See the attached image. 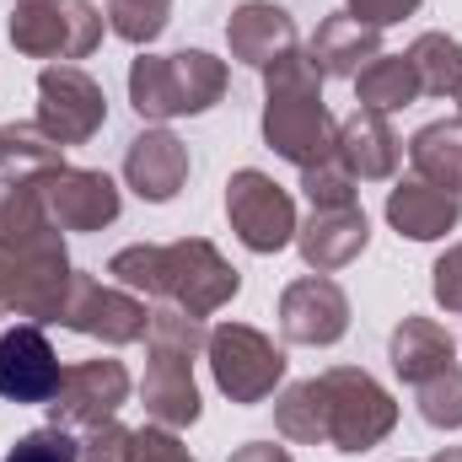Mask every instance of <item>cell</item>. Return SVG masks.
I'll use <instances>...</instances> for the list:
<instances>
[{
    "mask_svg": "<svg viewBox=\"0 0 462 462\" xmlns=\"http://www.w3.org/2000/svg\"><path fill=\"white\" fill-rule=\"evenodd\" d=\"M129 403V371L124 360H81V365H65L60 376V393L43 403L49 409V425H108L118 409Z\"/></svg>",
    "mask_w": 462,
    "mask_h": 462,
    "instance_id": "cell-12",
    "label": "cell"
},
{
    "mask_svg": "<svg viewBox=\"0 0 462 462\" xmlns=\"http://www.w3.org/2000/svg\"><path fill=\"white\" fill-rule=\"evenodd\" d=\"M205 318H189L178 307H162L151 312V328H145V345H151V365H145V382H140V403L151 414V425H167V430H183L199 420V387H194V355H205Z\"/></svg>",
    "mask_w": 462,
    "mask_h": 462,
    "instance_id": "cell-3",
    "label": "cell"
},
{
    "mask_svg": "<svg viewBox=\"0 0 462 462\" xmlns=\"http://www.w3.org/2000/svg\"><path fill=\"white\" fill-rule=\"evenodd\" d=\"M420 420L436 430H462V365H447L420 387Z\"/></svg>",
    "mask_w": 462,
    "mask_h": 462,
    "instance_id": "cell-27",
    "label": "cell"
},
{
    "mask_svg": "<svg viewBox=\"0 0 462 462\" xmlns=\"http://www.w3.org/2000/svg\"><path fill=\"white\" fill-rule=\"evenodd\" d=\"M430 291H436V301H441L447 312H462V242H452V247L436 258V269H430Z\"/></svg>",
    "mask_w": 462,
    "mask_h": 462,
    "instance_id": "cell-32",
    "label": "cell"
},
{
    "mask_svg": "<svg viewBox=\"0 0 462 462\" xmlns=\"http://www.w3.org/2000/svg\"><path fill=\"white\" fill-rule=\"evenodd\" d=\"M60 323L81 339H103V345H140L145 328H151V312L134 291L124 285H103L97 274H81L70 280V296H65V312Z\"/></svg>",
    "mask_w": 462,
    "mask_h": 462,
    "instance_id": "cell-10",
    "label": "cell"
},
{
    "mask_svg": "<svg viewBox=\"0 0 462 462\" xmlns=\"http://www.w3.org/2000/svg\"><path fill=\"white\" fill-rule=\"evenodd\" d=\"M430 462H462V447H441V452H436Z\"/></svg>",
    "mask_w": 462,
    "mask_h": 462,
    "instance_id": "cell-35",
    "label": "cell"
},
{
    "mask_svg": "<svg viewBox=\"0 0 462 462\" xmlns=\"http://www.w3.org/2000/svg\"><path fill=\"white\" fill-rule=\"evenodd\" d=\"M76 457H81V441H70V436H65V425L27 430V436L5 452V462H76Z\"/></svg>",
    "mask_w": 462,
    "mask_h": 462,
    "instance_id": "cell-29",
    "label": "cell"
},
{
    "mask_svg": "<svg viewBox=\"0 0 462 462\" xmlns=\"http://www.w3.org/2000/svg\"><path fill=\"white\" fill-rule=\"evenodd\" d=\"M129 441H134V430H124L118 420L92 425V430H87V441H81V457H76V462H129Z\"/></svg>",
    "mask_w": 462,
    "mask_h": 462,
    "instance_id": "cell-31",
    "label": "cell"
},
{
    "mask_svg": "<svg viewBox=\"0 0 462 462\" xmlns=\"http://www.w3.org/2000/svg\"><path fill=\"white\" fill-rule=\"evenodd\" d=\"M189 172H194L189 145H183L172 129H140V134L124 145V183H129L145 205L178 199V189L189 183Z\"/></svg>",
    "mask_w": 462,
    "mask_h": 462,
    "instance_id": "cell-15",
    "label": "cell"
},
{
    "mask_svg": "<svg viewBox=\"0 0 462 462\" xmlns=\"http://www.w3.org/2000/svg\"><path fill=\"white\" fill-rule=\"evenodd\" d=\"M425 0H345V11L355 22H365V27H393V22H403V16H414Z\"/></svg>",
    "mask_w": 462,
    "mask_h": 462,
    "instance_id": "cell-33",
    "label": "cell"
},
{
    "mask_svg": "<svg viewBox=\"0 0 462 462\" xmlns=\"http://www.w3.org/2000/svg\"><path fill=\"white\" fill-rule=\"evenodd\" d=\"M398 156H403V145H398L387 114L355 108L339 124V134H334V162L345 167L355 183H387L398 172Z\"/></svg>",
    "mask_w": 462,
    "mask_h": 462,
    "instance_id": "cell-16",
    "label": "cell"
},
{
    "mask_svg": "<svg viewBox=\"0 0 462 462\" xmlns=\"http://www.w3.org/2000/svg\"><path fill=\"white\" fill-rule=\"evenodd\" d=\"M318 382H323V398H328V447L334 452L360 457V452H371V447H382L393 436L398 403H393V393L371 371H360V365H328Z\"/></svg>",
    "mask_w": 462,
    "mask_h": 462,
    "instance_id": "cell-6",
    "label": "cell"
},
{
    "mask_svg": "<svg viewBox=\"0 0 462 462\" xmlns=\"http://www.w3.org/2000/svg\"><path fill=\"white\" fill-rule=\"evenodd\" d=\"M409 162H414V178L462 194V118H436V124L414 129Z\"/></svg>",
    "mask_w": 462,
    "mask_h": 462,
    "instance_id": "cell-22",
    "label": "cell"
},
{
    "mask_svg": "<svg viewBox=\"0 0 462 462\" xmlns=\"http://www.w3.org/2000/svg\"><path fill=\"white\" fill-rule=\"evenodd\" d=\"M16 5H27V0H16Z\"/></svg>",
    "mask_w": 462,
    "mask_h": 462,
    "instance_id": "cell-36",
    "label": "cell"
},
{
    "mask_svg": "<svg viewBox=\"0 0 462 462\" xmlns=\"http://www.w3.org/2000/svg\"><path fill=\"white\" fill-rule=\"evenodd\" d=\"M226 60L205 49H178V54H140L129 65V108L151 124L167 118H194L210 114L226 97Z\"/></svg>",
    "mask_w": 462,
    "mask_h": 462,
    "instance_id": "cell-4",
    "label": "cell"
},
{
    "mask_svg": "<svg viewBox=\"0 0 462 462\" xmlns=\"http://www.w3.org/2000/svg\"><path fill=\"white\" fill-rule=\"evenodd\" d=\"M231 462H296L285 447H274V441H247V447H236Z\"/></svg>",
    "mask_w": 462,
    "mask_h": 462,
    "instance_id": "cell-34",
    "label": "cell"
},
{
    "mask_svg": "<svg viewBox=\"0 0 462 462\" xmlns=\"http://www.w3.org/2000/svg\"><path fill=\"white\" fill-rule=\"evenodd\" d=\"M387 360L409 387H425L430 376H441L447 365H457V339L436 323V318H403L387 339Z\"/></svg>",
    "mask_w": 462,
    "mask_h": 462,
    "instance_id": "cell-21",
    "label": "cell"
},
{
    "mask_svg": "<svg viewBox=\"0 0 462 462\" xmlns=\"http://www.w3.org/2000/svg\"><path fill=\"white\" fill-rule=\"evenodd\" d=\"M60 355L38 323H16L0 334V398L5 403H49L60 393Z\"/></svg>",
    "mask_w": 462,
    "mask_h": 462,
    "instance_id": "cell-14",
    "label": "cell"
},
{
    "mask_svg": "<svg viewBox=\"0 0 462 462\" xmlns=\"http://www.w3.org/2000/svg\"><path fill=\"white\" fill-rule=\"evenodd\" d=\"M205 360L216 387L231 403H263L280 382H285V349L269 334H258L253 323H221L205 339Z\"/></svg>",
    "mask_w": 462,
    "mask_h": 462,
    "instance_id": "cell-7",
    "label": "cell"
},
{
    "mask_svg": "<svg viewBox=\"0 0 462 462\" xmlns=\"http://www.w3.org/2000/svg\"><path fill=\"white\" fill-rule=\"evenodd\" d=\"M103 27H108V11L92 5V0H27L5 22L16 54H27V60H60V65L87 60L103 43Z\"/></svg>",
    "mask_w": 462,
    "mask_h": 462,
    "instance_id": "cell-5",
    "label": "cell"
},
{
    "mask_svg": "<svg viewBox=\"0 0 462 462\" xmlns=\"http://www.w3.org/2000/svg\"><path fill=\"white\" fill-rule=\"evenodd\" d=\"M274 425L285 441L296 447H328V398H323V382L307 376V382H291L280 398H274Z\"/></svg>",
    "mask_w": 462,
    "mask_h": 462,
    "instance_id": "cell-24",
    "label": "cell"
},
{
    "mask_svg": "<svg viewBox=\"0 0 462 462\" xmlns=\"http://www.w3.org/2000/svg\"><path fill=\"white\" fill-rule=\"evenodd\" d=\"M54 145H87L108 124V97L81 65H43L38 70V118Z\"/></svg>",
    "mask_w": 462,
    "mask_h": 462,
    "instance_id": "cell-8",
    "label": "cell"
},
{
    "mask_svg": "<svg viewBox=\"0 0 462 462\" xmlns=\"http://www.w3.org/2000/svg\"><path fill=\"white\" fill-rule=\"evenodd\" d=\"M334 134L339 124L323 103V76L307 60V49L280 54L263 65V145L285 156L291 167H323L334 162Z\"/></svg>",
    "mask_w": 462,
    "mask_h": 462,
    "instance_id": "cell-2",
    "label": "cell"
},
{
    "mask_svg": "<svg viewBox=\"0 0 462 462\" xmlns=\"http://www.w3.org/2000/svg\"><path fill=\"white\" fill-rule=\"evenodd\" d=\"M376 54H382V32L365 27V22H355L349 11L323 16L318 32H312V43H307V60L318 65L323 81H355L360 65H371Z\"/></svg>",
    "mask_w": 462,
    "mask_h": 462,
    "instance_id": "cell-20",
    "label": "cell"
},
{
    "mask_svg": "<svg viewBox=\"0 0 462 462\" xmlns=\"http://www.w3.org/2000/svg\"><path fill=\"white\" fill-rule=\"evenodd\" d=\"M301 194L312 199V210H345V205H360V189L339 162H323V167H307L301 172Z\"/></svg>",
    "mask_w": 462,
    "mask_h": 462,
    "instance_id": "cell-28",
    "label": "cell"
},
{
    "mask_svg": "<svg viewBox=\"0 0 462 462\" xmlns=\"http://www.w3.org/2000/svg\"><path fill=\"white\" fill-rule=\"evenodd\" d=\"M226 216H231V231L242 247L253 253H280L296 242V199L258 167H242L231 172L226 183Z\"/></svg>",
    "mask_w": 462,
    "mask_h": 462,
    "instance_id": "cell-9",
    "label": "cell"
},
{
    "mask_svg": "<svg viewBox=\"0 0 462 462\" xmlns=\"http://www.w3.org/2000/svg\"><path fill=\"white\" fill-rule=\"evenodd\" d=\"M129 462H194V452L178 441V430L167 425H140L129 441Z\"/></svg>",
    "mask_w": 462,
    "mask_h": 462,
    "instance_id": "cell-30",
    "label": "cell"
},
{
    "mask_svg": "<svg viewBox=\"0 0 462 462\" xmlns=\"http://www.w3.org/2000/svg\"><path fill=\"white\" fill-rule=\"evenodd\" d=\"M108 274H114L124 291L134 296H156L189 318H210L221 312L231 296L242 291V274L221 258L216 242L205 236H178V242H134V247H118L108 258Z\"/></svg>",
    "mask_w": 462,
    "mask_h": 462,
    "instance_id": "cell-1",
    "label": "cell"
},
{
    "mask_svg": "<svg viewBox=\"0 0 462 462\" xmlns=\"http://www.w3.org/2000/svg\"><path fill=\"white\" fill-rule=\"evenodd\" d=\"M226 43L231 60L263 70V65H274L280 54L296 49V16L285 5H269V0H242L226 22Z\"/></svg>",
    "mask_w": 462,
    "mask_h": 462,
    "instance_id": "cell-18",
    "label": "cell"
},
{
    "mask_svg": "<svg viewBox=\"0 0 462 462\" xmlns=\"http://www.w3.org/2000/svg\"><path fill=\"white\" fill-rule=\"evenodd\" d=\"M457 103H462V97H457Z\"/></svg>",
    "mask_w": 462,
    "mask_h": 462,
    "instance_id": "cell-37",
    "label": "cell"
},
{
    "mask_svg": "<svg viewBox=\"0 0 462 462\" xmlns=\"http://www.w3.org/2000/svg\"><path fill=\"white\" fill-rule=\"evenodd\" d=\"M420 76L409 65V54H376L371 65H360L355 76V103L371 108V114H398L409 103H420Z\"/></svg>",
    "mask_w": 462,
    "mask_h": 462,
    "instance_id": "cell-23",
    "label": "cell"
},
{
    "mask_svg": "<svg viewBox=\"0 0 462 462\" xmlns=\"http://www.w3.org/2000/svg\"><path fill=\"white\" fill-rule=\"evenodd\" d=\"M365 242H371V221H365L360 205L312 210V216L296 226V247H301V258H307L312 274H334V269L355 263V258L365 253Z\"/></svg>",
    "mask_w": 462,
    "mask_h": 462,
    "instance_id": "cell-17",
    "label": "cell"
},
{
    "mask_svg": "<svg viewBox=\"0 0 462 462\" xmlns=\"http://www.w3.org/2000/svg\"><path fill=\"white\" fill-rule=\"evenodd\" d=\"M409 65L420 76L425 97H462V43L452 32H420L409 43Z\"/></svg>",
    "mask_w": 462,
    "mask_h": 462,
    "instance_id": "cell-25",
    "label": "cell"
},
{
    "mask_svg": "<svg viewBox=\"0 0 462 462\" xmlns=\"http://www.w3.org/2000/svg\"><path fill=\"white\" fill-rule=\"evenodd\" d=\"M462 221V194L436 189L425 178H403L398 189H387V226L409 242H436Z\"/></svg>",
    "mask_w": 462,
    "mask_h": 462,
    "instance_id": "cell-19",
    "label": "cell"
},
{
    "mask_svg": "<svg viewBox=\"0 0 462 462\" xmlns=\"http://www.w3.org/2000/svg\"><path fill=\"white\" fill-rule=\"evenodd\" d=\"M38 194H43V210L60 231H103L118 221L124 199H118V183L97 167H70V162H54V167H38Z\"/></svg>",
    "mask_w": 462,
    "mask_h": 462,
    "instance_id": "cell-11",
    "label": "cell"
},
{
    "mask_svg": "<svg viewBox=\"0 0 462 462\" xmlns=\"http://www.w3.org/2000/svg\"><path fill=\"white\" fill-rule=\"evenodd\" d=\"M167 22H172V0H108V27L134 49L156 43Z\"/></svg>",
    "mask_w": 462,
    "mask_h": 462,
    "instance_id": "cell-26",
    "label": "cell"
},
{
    "mask_svg": "<svg viewBox=\"0 0 462 462\" xmlns=\"http://www.w3.org/2000/svg\"><path fill=\"white\" fill-rule=\"evenodd\" d=\"M280 334L291 339V345H339L349 334V296L339 280H328V274H307V280H296V285H285V296H280Z\"/></svg>",
    "mask_w": 462,
    "mask_h": 462,
    "instance_id": "cell-13",
    "label": "cell"
}]
</instances>
